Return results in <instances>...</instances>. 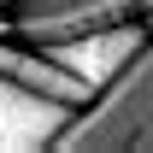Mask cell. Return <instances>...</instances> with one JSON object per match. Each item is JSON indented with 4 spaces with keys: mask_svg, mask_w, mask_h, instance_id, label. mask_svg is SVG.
<instances>
[{
    "mask_svg": "<svg viewBox=\"0 0 153 153\" xmlns=\"http://www.w3.org/2000/svg\"><path fill=\"white\" fill-rule=\"evenodd\" d=\"M53 153H153V41L76 106L71 124L53 135Z\"/></svg>",
    "mask_w": 153,
    "mask_h": 153,
    "instance_id": "cell-1",
    "label": "cell"
},
{
    "mask_svg": "<svg viewBox=\"0 0 153 153\" xmlns=\"http://www.w3.org/2000/svg\"><path fill=\"white\" fill-rule=\"evenodd\" d=\"M153 41V30H147V18H124V24H100V30H82V36H59V41H41V53L47 59H59L71 76H82L88 88H106L124 65H130L141 47Z\"/></svg>",
    "mask_w": 153,
    "mask_h": 153,
    "instance_id": "cell-2",
    "label": "cell"
},
{
    "mask_svg": "<svg viewBox=\"0 0 153 153\" xmlns=\"http://www.w3.org/2000/svg\"><path fill=\"white\" fill-rule=\"evenodd\" d=\"M153 0H18V36L24 41H59V36H82L100 24H124V18H147Z\"/></svg>",
    "mask_w": 153,
    "mask_h": 153,
    "instance_id": "cell-3",
    "label": "cell"
},
{
    "mask_svg": "<svg viewBox=\"0 0 153 153\" xmlns=\"http://www.w3.org/2000/svg\"><path fill=\"white\" fill-rule=\"evenodd\" d=\"M71 100H53L18 82V76H0V147L6 153H30V147H53V135L71 124Z\"/></svg>",
    "mask_w": 153,
    "mask_h": 153,
    "instance_id": "cell-4",
    "label": "cell"
},
{
    "mask_svg": "<svg viewBox=\"0 0 153 153\" xmlns=\"http://www.w3.org/2000/svg\"><path fill=\"white\" fill-rule=\"evenodd\" d=\"M0 6H18V0H0Z\"/></svg>",
    "mask_w": 153,
    "mask_h": 153,
    "instance_id": "cell-5",
    "label": "cell"
},
{
    "mask_svg": "<svg viewBox=\"0 0 153 153\" xmlns=\"http://www.w3.org/2000/svg\"><path fill=\"white\" fill-rule=\"evenodd\" d=\"M147 30H153V12H147Z\"/></svg>",
    "mask_w": 153,
    "mask_h": 153,
    "instance_id": "cell-6",
    "label": "cell"
}]
</instances>
